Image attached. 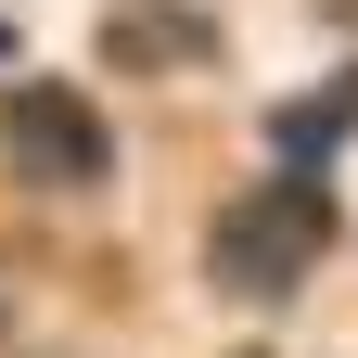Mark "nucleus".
Here are the masks:
<instances>
[{"label": "nucleus", "mask_w": 358, "mask_h": 358, "mask_svg": "<svg viewBox=\"0 0 358 358\" xmlns=\"http://www.w3.org/2000/svg\"><path fill=\"white\" fill-rule=\"evenodd\" d=\"M320 13H333V26H358V0H320Z\"/></svg>", "instance_id": "39448f33"}, {"label": "nucleus", "mask_w": 358, "mask_h": 358, "mask_svg": "<svg viewBox=\"0 0 358 358\" xmlns=\"http://www.w3.org/2000/svg\"><path fill=\"white\" fill-rule=\"evenodd\" d=\"M103 64H115V77H179V64H217V26L192 13V0H128V13H103Z\"/></svg>", "instance_id": "7ed1b4c3"}, {"label": "nucleus", "mask_w": 358, "mask_h": 358, "mask_svg": "<svg viewBox=\"0 0 358 358\" xmlns=\"http://www.w3.org/2000/svg\"><path fill=\"white\" fill-rule=\"evenodd\" d=\"M333 128H358V64L320 90V103H294V115H282V141H333Z\"/></svg>", "instance_id": "20e7f679"}, {"label": "nucleus", "mask_w": 358, "mask_h": 358, "mask_svg": "<svg viewBox=\"0 0 358 358\" xmlns=\"http://www.w3.org/2000/svg\"><path fill=\"white\" fill-rule=\"evenodd\" d=\"M320 243H333L320 179H268V192H243V205L205 231V282L243 294V307H282V294L307 282V256H320Z\"/></svg>", "instance_id": "f257e3e1"}, {"label": "nucleus", "mask_w": 358, "mask_h": 358, "mask_svg": "<svg viewBox=\"0 0 358 358\" xmlns=\"http://www.w3.org/2000/svg\"><path fill=\"white\" fill-rule=\"evenodd\" d=\"M0 141H13V179H38V192H103L115 179V128L90 115L64 77L0 90Z\"/></svg>", "instance_id": "f03ea898"}]
</instances>
